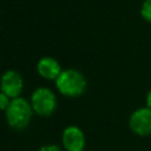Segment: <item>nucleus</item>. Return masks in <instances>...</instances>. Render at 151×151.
I'll return each instance as SVG.
<instances>
[{
	"mask_svg": "<svg viewBox=\"0 0 151 151\" xmlns=\"http://www.w3.org/2000/svg\"><path fill=\"white\" fill-rule=\"evenodd\" d=\"M57 91L67 98H78L83 96L87 87L85 76L76 68L63 70L60 76L54 81Z\"/></svg>",
	"mask_w": 151,
	"mask_h": 151,
	"instance_id": "1",
	"label": "nucleus"
},
{
	"mask_svg": "<svg viewBox=\"0 0 151 151\" xmlns=\"http://www.w3.org/2000/svg\"><path fill=\"white\" fill-rule=\"evenodd\" d=\"M34 114V111L32 109L31 101H28L24 97H18L12 99L9 106L5 111V118L9 127L13 130H25Z\"/></svg>",
	"mask_w": 151,
	"mask_h": 151,
	"instance_id": "2",
	"label": "nucleus"
},
{
	"mask_svg": "<svg viewBox=\"0 0 151 151\" xmlns=\"http://www.w3.org/2000/svg\"><path fill=\"white\" fill-rule=\"evenodd\" d=\"M29 101L34 111V114H38L40 117L52 116L58 106L55 93L51 88L45 86L35 88L31 94Z\"/></svg>",
	"mask_w": 151,
	"mask_h": 151,
	"instance_id": "3",
	"label": "nucleus"
},
{
	"mask_svg": "<svg viewBox=\"0 0 151 151\" xmlns=\"http://www.w3.org/2000/svg\"><path fill=\"white\" fill-rule=\"evenodd\" d=\"M129 129L139 137L151 136V109L147 106L136 109L129 117Z\"/></svg>",
	"mask_w": 151,
	"mask_h": 151,
	"instance_id": "4",
	"label": "nucleus"
},
{
	"mask_svg": "<svg viewBox=\"0 0 151 151\" xmlns=\"http://www.w3.org/2000/svg\"><path fill=\"white\" fill-rule=\"evenodd\" d=\"M61 144L65 151H84L86 137L84 131L77 125H68L61 132Z\"/></svg>",
	"mask_w": 151,
	"mask_h": 151,
	"instance_id": "5",
	"label": "nucleus"
},
{
	"mask_svg": "<svg viewBox=\"0 0 151 151\" xmlns=\"http://www.w3.org/2000/svg\"><path fill=\"white\" fill-rule=\"evenodd\" d=\"M0 90L2 93L7 94L11 99L20 97L24 90V79L21 74L14 70H7L1 77Z\"/></svg>",
	"mask_w": 151,
	"mask_h": 151,
	"instance_id": "6",
	"label": "nucleus"
},
{
	"mask_svg": "<svg viewBox=\"0 0 151 151\" xmlns=\"http://www.w3.org/2000/svg\"><path fill=\"white\" fill-rule=\"evenodd\" d=\"M38 74L48 81H55V79L63 72L60 63L53 57H42L37 63Z\"/></svg>",
	"mask_w": 151,
	"mask_h": 151,
	"instance_id": "7",
	"label": "nucleus"
},
{
	"mask_svg": "<svg viewBox=\"0 0 151 151\" xmlns=\"http://www.w3.org/2000/svg\"><path fill=\"white\" fill-rule=\"evenodd\" d=\"M140 14L142 18L151 24V0H144L142 4V8H140Z\"/></svg>",
	"mask_w": 151,
	"mask_h": 151,
	"instance_id": "8",
	"label": "nucleus"
},
{
	"mask_svg": "<svg viewBox=\"0 0 151 151\" xmlns=\"http://www.w3.org/2000/svg\"><path fill=\"white\" fill-rule=\"evenodd\" d=\"M11 101H12V99H11L7 94L0 92V109H1L4 112L7 110V107H8L9 104H11Z\"/></svg>",
	"mask_w": 151,
	"mask_h": 151,
	"instance_id": "9",
	"label": "nucleus"
},
{
	"mask_svg": "<svg viewBox=\"0 0 151 151\" xmlns=\"http://www.w3.org/2000/svg\"><path fill=\"white\" fill-rule=\"evenodd\" d=\"M38 151H61L57 144H45L38 149Z\"/></svg>",
	"mask_w": 151,
	"mask_h": 151,
	"instance_id": "10",
	"label": "nucleus"
},
{
	"mask_svg": "<svg viewBox=\"0 0 151 151\" xmlns=\"http://www.w3.org/2000/svg\"><path fill=\"white\" fill-rule=\"evenodd\" d=\"M145 106H147V107H150L151 109V88L149 90V92L146 93V97H145Z\"/></svg>",
	"mask_w": 151,
	"mask_h": 151,
	"instance_id": "11",
	"label": "nucleus"
}]
</instances>
